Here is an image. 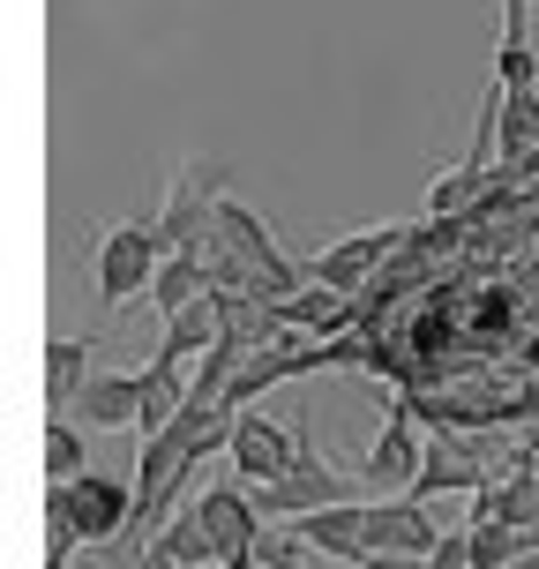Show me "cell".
Masks as SVG:
<instances>
[{"label":"cell","mask_w":539,"mask_h":569,"mask_svg":"<svg viewBox=\"0 0 539 569\" xmlns=\"http://www.w3.org/2000/svg\"><path fill=\"white\" fill-rule=\"evenodd\" d=\"M166 270V240H158V218H128L98 240V308H128L136 292H150Z\"/></svg>","instance_id":"obj_2"},{"label":"cell","mask_w":539,"mask_h":569,"mask_svg":"<svg viewBox=\"0 0 539 569\" xmlns=\"http://www.w3.org/2000/svg\"><path fill=\"white\" fill-rule=\"evenodd\" d=\"M405 240H412L405 226H368V232H352V240H330V248L308 262V278L322 284V292H345V300H352V292H360L382 262L398 256Z\"/></svg>","instance_id":"obj_6"},{"label":"cell","mask_w":539,"mask_h":569,"mask_svg":"<svg viewBox=\"0 0 539 569\" xmlns=\"http://www.w3.org/2000/svg\"><path fill=\"white\" fill-rule=\"evenodd\" d=\"M278 322H285V330H315V345H330L338 330H352V322H360V300H345V292H322V284H308L300 300H278Z\"/></svg>","instance_id":"obj_12"},{"label":"cell","mask_w":539,"mask_h":569,"mask_svg":"<svg viewBox=\"0 0 539 569\" xmlns=\"http://www.w3.org/2000/svg\"><path fill=\"white\" fill-rule=\"evenodd\" d=\"M158 555H166V562H180V569H218V547H210V532H202L196 510H180L166 532H158Z\"/></svg>","instance_id":"obj_20"},{"label":"cell","mask_w":539,"mask_h":569,"mask_svg":"<svg viewBox=\"0 0 539 569\" xmlns=\"http://www.w3.org/2000/svg\"><path fill=\"white\" fill-rule=\"evenodd\" d=\"M502 158L510 166L539 158V90H502Z\"/></svg>","instance_id":"obj_17"},{"label":"cell","mask_w":539,"mask_h":569,"mask_svg":"<svg viewBox=\"0 0 539 569\" xmlns=\"http://www.w3.org/2000/svg\"><path fill=\"white\" fill-rule=\"evenodd\" d=\"M345 502H360V495H352V480H338V465H322V450H315V427H308V412H300V465H292V472H285L270 495H256V510L278 517V525H300V517L345 510Z\"/></svg>","instance_id":"obj_3"},{"label":"cell","mask_w":539,"mask_h":569,"mask_svg":"<svg viewBox=\"0 0 539 569\" xmlns=\"http://www.w3.org/2000/svg\"><path fill=\"white\" fill-rule=\"evenodd\" d=\"M83 382H90V338H53L46 345V398H53V412H68L83 398Z\"/></svg>","instance_id":"obj_16"},{"label":"cell","mask_w":539,"mask_h":569,"mask_svg":"<svg viewBox=\"0 0 539 569\" xmlns=\"http://www.w3.org/2000/svg\"><path fill=\"white\" fill-rule=\"evenodd\" d=\"M150 300H158V315H188L196 300H210V278H202V262L188 256H166V270H158V284H150Z\"/></svg>","instance_id":"obj_18"},{"label":"cell","mask_w":539,"mask_h":569,"mask_svg":"<svg viewBox=\"0 0 539 569\" xmlns=\"http://www.w3.org/2000/svg\"><path fill=\"white\" fill-rule=\"evenodd\" d=\"M83 457H90V450H83V427L53 412V420H46V487H76V480L90 472Z\"/></svg>","instance_id":"obj_19"},{"label":"cell","mask_w":539,"mask_h":569,"mask_svg":"<svg viewBox=\"0 0 539 569\" xmlns=\"http://www.w3.org/2000/svg\"><path fill=\"white\" fill-rule=\"evenodd\" d=\"M495 90H532V0H502V46H495Z\"/></svg>","instance_id":"obj_14"},{"label":"cell","mask_w":539,"mask_h":569,"mask_svg":"<svg viewBox=\"0 0 539 569\" xmlns=\"http://www.w3.org/2000/svg\"><path fill=\"white\" fill-rule=\"evenodd\" d=\"M226 345V330H218V300H196L188 315H172L166 338H158V360L166 368H188V360H210Z\"/></svg>","instance_id":"obj_13"},{"label":"cell","mask_w":539,"mask_h":569,"mask_svg":"<svg viewBox=\"0 0 539 569\" xmlns=\"http://www.w3.org/2000/svg\"><path fill=\"white\" fill-rule=\"evenodd\" d=\"M196 517L218 547V569H262V510L248 502V487H210Z\"/></svg>","instance_id":"obj_5"},{"label":"cell","mask_w":539,"mask_h":569,"mask_svg":"<svg viewBox=\"0 0 539 569\" xmlns=\"http://www.w3.org/2000/svg\"><path fill=\"white\" fill-rule=\"evenodd\" d=\"M226 457H232V472H240L248 487H262V495H270V487L300 465V427H278L270 412H240Z\"/></svg>","instance_id":"obj_7"},{"label":"cell","mask_w":539,"mask_h":569,"mask_svg":"<svg viewBox=\"0 0 539 569\" xmlns=\"http://www.w3.org/2000/svg\"><path fill=\"white\" fill-rule=\"evenodd\" d=\"M46 502L68 510V525H76L83 547L128 540V532H136V480H113V472H83L76 487H46Z\"/></svg>","instance_id":"obj_4"},{"label":"cell","mask_w":539,"mask_h":569,"mask_svg":"<svg viewBox=\"0 0 539 569\" xmlns=\"http://www.w3.org/2000/svg\"><path fill=\"white\" fill-rule=\"evenodd\" d=\"M136 569H180V562H166V555H158V547H150V555H142Z\"/></svg>","instance_id":"obj_21"},{"label":"cell","mask_w":539,"mask_h":569,"mask_svg":"<svg viewBox=\"0 0 539 569\" xmlns=\"http://www.w3.org/2000/svg\"><path fill=\"white\" fill-rule=\"evenodd\" d=\"M180 412H188V375L166 368V360H150V368H142V420H136L142 442H158Z\"/></svg>","instance_id":"obj_15"},{"label":"cell","mask_w":539,"mask_h":569,"mask_svg":"<svg viewBox=\"0 0 539 569\" xmlns=\"http://www.w3.org/2000/svg\"><path fill=\"white\" fill-rule=\"evenodd\" d=\"M517 569H539V555H525V562H517Z\"/></svg>","instance_id":"obj_22"},{"label":"cell","mask_w":539,"mask_h":569,"mask_svg":"<svg viewBox=\"0 0 539 569\" xmlns=\"http://www.w3.org/2000/svg\"><path fill=\"white\" fill-rule=\"evenodd\" d=\"M232 180V166L226 158H188L180 166V180H172V202L158 210V240H166V256H188L196 262L202 256V240L218 232V188Z\"/></svg>","instance_id":"obj_1"},{"label":"cell","mask_w":539,"mask_h":569,"mask_svg":"<svg viewBox=\"0 0 539 569\" xmlns=\"http://www.w3.org/2000/svg\"><path fill=\"white\" fill-rule=\"evenodd\" d=\"M442 525L427 517V502L412 495H390V502H368V555H412V562H435L442 555Z\"/></svg>","instance_id":"obj_9"},{"label":"cell","mask_w":539,"mask_h":569,"mask_svg":"<svg viewBox=\"0 0 539 569\" xmlns=\"http://www.w3.org/2000/svg\"><path fill=\"white\" fill-rule=\"evenodd\" d=\"M60 420H90V427H136L142 420V375H90L83 398L68 405Z\"/></svg>","instance_id":"obj_10"},{"label":"cell","mask_w":539,"mask_h":569,"mask_svg":"<svg viewBox=\"0 0 539 569\" xmlns=\"http://www.w3.org/2000/svg\"><path fill=\"white\" fill-rule=\"evenodd\" d=\"M292 540L315 547V555H338V562H368V502H345V510L300 517Z\"/></svg>","instance_id":"obj_11"},{"label":"cell","mask_w":539,"mask_h":569,"mask_svg":"<svg viewBox=\"0 0 539 569\" xmlns=\"http://www.w3.org/2000/svg\"><path fill=\"white\" fill-rule=\"evenodd\" d=\"M420 465H427V450H420V420H412V412H390V420H382V435H375V450H368V465H360V487H368L375 502H390V495H412V487H420Z\"/></svg>","instance_id":"obj_8"}]
</instances>
